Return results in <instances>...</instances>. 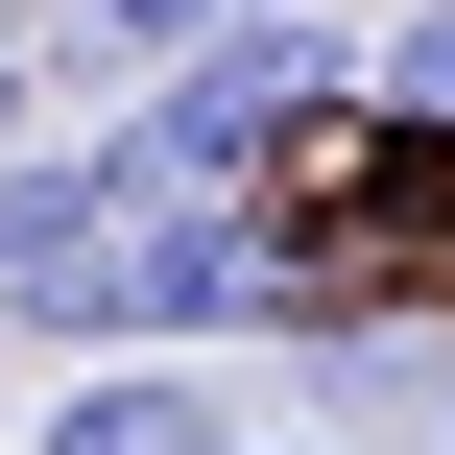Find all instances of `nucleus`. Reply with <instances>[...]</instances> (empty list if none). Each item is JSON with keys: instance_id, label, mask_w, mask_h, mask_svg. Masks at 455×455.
I'll list each match as a JSON object with an SVG mask.
<instances>
[{"instance_id": "obj_8", "label": "nucleus", "mask_w": 455, "mask_h": 455, "mask_svg": "<svg viewBox=\"0 0 455 455\" xmlns=\"http://www.w3.org/2000/svg\"><path fill=\"white\" fill-rule=\"evenodd\" d=\"M216 455H336V432H216Z\"/></svg>"}, {"instance_id": "obj_9", "label": "nucleus", "mask_w": 455, "mask_h": 455, "mask_svg": "<svg viewBox=\"0 0 455 455\" xmlns=\"http://www.w3.org/2000/svg\"><path fill=\"white\" fill-rule=\"evenodd\" d=\"M0 24H24V0H0Z\"/></svg>"}, {"instance_id": "obj_6", "label": "nucleus", "mask_w": 455, "mask_h": 455, "mask_svg": "<svg viewBox=\"0 0 455 455\" xmlns=\"http://www.w3.org/2000/svg\"><path fill=\"white\" fill-rule=\"evenodd\" d=\"M24 120H48V72H24V24H0V144H24Z\"/></svg>"}, {"instance_id": "obj_3", "label": "nucleus", "mask_w": 455, "mask_h": 455, "mask_svg": "<svg viewBox=\"0 0 455 455\" xmlns=\"http://www.w3.org/2000/svg\"><path fill=\"white\" fill-rule=\"evenodd\" d=\"M96 216H120V144H48V120H24V144H0V288H24V264H72Z\"/></svg>"}, {"instance_id": "obj_2", "label": "nucleus", "mask_w": 455, "mask_h": 455, "mask_svg": "<svg viewBox=\"0 0 455 455\" xmlns=\"http://www.w3.org/2000/svg\"><path fill=\"white\" fill-rule=\"evenodd\" d=\"M216 432H240V384H216V360H168V336H96V360L48 384V432H24V455H216Z\"/></svg>"}, {"instance_id": "obj_1", "label": "nucleus", "mask_w": 455, "mask_h": 455, "mask_svg": "<svg viewBox=\"0 0 455 455\" xmlns=\"http://www.w3.org/2000/svg\"><path fill=\"white\" fill-rule=\"evenodd\" d=\"M336 120H360V24H336V0H216L192 48L120 72L96 144H120V192H288Z\"/></svg>"}, {"instance_id": "obj_4", "label": "nucleus", "mask_w": 455, "mask_h": 455, "mask_svg": "<svg viewBox=\"0 0 455 455\" xmlns=\"http://www.w3.org/2000/svg\"><path fill=\"white\" fill-rule=\"evenodd\" d=\"M24 24H48V48H24L48 96H120V72H144V48H192L216 0H24Z\"/></svg>"}, {"instance_id": "obj_5", "label": "nucleus", "mask_w": 455, "mask_h": 455, "mask_svg": "<svg viewBox=\"0 0 455 455\" xmlns=\"http://www.w3.org/2000/svg\"><path fill=\"white\" fill-rule=\"evenodd\" d=\"M360 120H408V144H455V0H408V24H360Z\"/></svg>"}, {"instance_id": "obj_7", "label": "nucleus", "mask_w": 455, "mask_h": 455, "mask_svg": "<svg viewBox=\"0 0 455 455\" xmlns=\"http://www.w3.org/2000/svg\"><path fill=\"white\" fill-rule=\"evenodd\" d=\"M408 432H432V455H455V360H432V408H408Z\"/></svg>"}]
</instances>
